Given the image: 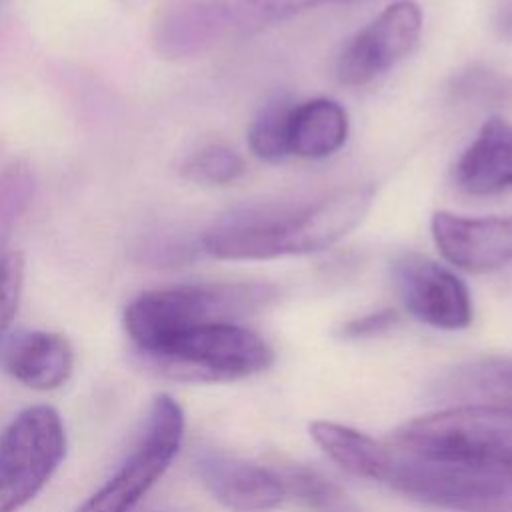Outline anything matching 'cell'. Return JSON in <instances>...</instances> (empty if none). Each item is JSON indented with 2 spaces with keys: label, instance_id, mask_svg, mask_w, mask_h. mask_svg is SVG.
Instances as JSON below:
<instances>
[{
  "label": "cell",
  "instance_id": "cell-1",
  "mask_svg": "<svg viewBox=\"0 0 512 512\" xmlns=\"http://www.w3.org/2000/svg\"><path fill=\"white\" fill-rule=\"evenodd\" d=\"M372 202V186H346L304 204L242 206L214 220L198 244L200 250L220 260L310 254L354 230Z\"/></svg>",
  "mask_w": 512,
  "mask_h": 512
},
{
  "label": "cell",
  "instance_id": "cell-2",
  "mask_svg": "<svg viewBox=\"0 0 512 512\" xmlns=\"http://www.w3.org/2000/svg\"><path fill=\"white\" fill-rule=\"evenodd\" d=\"M278 290L266 282H202L154 288L124 310V330L142 358L170 336L212 322H238L270 306Z\"/></svg>",
  "mask_w": 512,
  "mask_h": 512
},
{
  "label": "cell",
  "instance_id": "cell-3",
  "mask_svg": "<svg viewBox=\"0 0 512 512\" xmlns=\"http://www.w3.org/2000/svg\"><path fill=\"white\" fill-rule=\"evenodd\" d=\"M154 372L184 382H228L266 370L274 352L238 322H212L178 332L142 356Z\"/></svg>",
  "mask_w": 512,
  "mask_h": 512
},
{
  "label": "cell",
  "instance_id": "cell-4",
  "mask_svg": "<svg viewBox=\"0 0 512 512\" xmlns=\"http://www.w3.org/2000/svg\"><path fill=\"white\" fill-rule=\"evenodd\" d=\"M390 444L458 464L512 466V416L478 404H454L404 422Z\"/></svg>",
  "mask_w": 512,
  "mask_h": 512
},
{
  "label": "cell",
  "instance_id": "cell-5",
  "mask_svg": "<svg viewBox=\"0 0 512 512\" xmlns=\"http://www.w3.org/2000/svg\"><path fill=\"white\" fill-rule=\"evenodd\" d=\"M184 424L182 406L170 394H158L122 462L76 512H132L176 458Z\"/></svg>",
  "mask_w": 512,
  "mask_h": 512
},
{
  "label": "cell",
  "instance_id": "cell-6",
  "mask_svg": "<svg viewBox=\"0 0 512 512\" xmlns=\"http://www.w3.org/2000/svg\"><path fill=\"white\" fill-rule=\"evenodd\" d=\"M66 456V430L48 404L22 410L0 434V512L26 506Z\"/></svg>",
  "mask_w": 512,
  "mask_h": 512
},
{
  "label": "cell",
  "instance_id": "cell-7",
  "mask_svg": "<svg viewBox=\"0 0 512 512\" xmlns=\"http://www.w3.org/2000/svg\"><path fill=\"white\" fill-rule=\"evenodd\" d=\"M390 282L402 306L428 326L460 330L472 322L468 286L432 258L414 252L394 258Z\"/></svg>",
  "mask_w": 512,
  "mask_h": 512
},
{
  "label": "cell",
  "instance_id": "cell-8",
  "mask_svg": "<svg viewBox=\"0 0 512 512\" xmlns=\"http://www.w3.org/2000/svg\"><path fill=\"white\" fill-rule=\"evenodd\" d=\"M422 32V10L414 0L388 4L342 48L336 76L346 86H362L412 52Z\"/></svg>",
  "mask_w": 512,
  "mask_h": 512
},
{
  "label": "cell",
  "instance_id": "cell-9",
  "mask_svg": "<svg viewBox=\"0 0 512 512\" xmlns=\"http://www.w3.org/2000/svg\"><path fill=\"white\" fill-rule=\"evenodd\" d=\"M194 470L206 490L232 512H270L286 500L276 466L202 450L194 458Z\"/></svg>",
  "mask_w": 512,
  "mask_h": 512
},
{
  "label": "cell",
  "instance_id": "cell-10",
  "mask_svg": "<svg viewBox=\"0 0 512 512\" xmlns=\"http://www.w3.org/2000/svg\"><path fill=\"white\" fill-rule=\"evenodd\" d=\"M430 230L440 254L466 272H492L512 262V216L468 218L438 210Z\"/></svg>",
  "mask_w": 512,
  "mask_h": 512
},
{
  "label": "cell",
  "instance_id": "cell-11",
  "mask_svg": "<svg viewBox=\"0 0 512 512\" xmlns=\"http://www.w3.org/2000/svg\"><path fill=\"white\" fill-rule=\"evenodd\" d=\"M238 28L242 24L234 0H180L160 18L156 44L162 54L188 56Z\"/></svg>",
  "mask_w": 512,
  "mask_h": 512
},
{
  "label": "cell",
  "instance_id": "cell-12",
  "mask_svg": "<svg viewBox=\"0 0 512 512\" xmlns=\"http://www.w3.org/2000/svg\"><path fill=\"white\" fill-rule=\"evenodd\" d=\"M0 364L20 384L32 390L62 386L74 368L70 342L48 330H20L0 340Z\"/></svg>",
  "mask_w": 512,
  "mask_h": 512
},
{
  "label": "cell",
  "instance_id": "cell-13",
  "mask_svg": "<svg viewBox=\"0 0 512 512\" xmlns=\"http://www.w3.org/2000/svg\"><path fill=\"white\" fill-rule=\"evenodd\" d=\"M454 184L474 196H488L512 188V124L490 118L460 154Z\"/></svg>",
  "mask_w": 512,
  "mask_h": 512
},
{
  "label": "cell",
  "instance_id": "cell-14",
  "mask_svg": "<svg viewBox=\"0 0 512 512\" xmlns=\"http://www.w3.org/2000/svg\"><path fill=\"white\" fill-rule=\"evenodd\" d=\"M434 394L456 404H478L512 416V356H482L448 370Z\"/></svg>",
  "mask_w": 512,
  "mask_h": 512
},
{
  "label": "cell",
  "instance_id": "cell-15",
  "mask_svg": "<svg viewBox=\"0 0 512 512\" xmlns=\"http://www.w3.org/2000/svg\"><path fill=\"white\" fill-rule=\"evenodd\" d=\"M348 136V114L330 98L294 104L288 118V154L326 158L342 148Z\"/></svg>",
  "mask_w": 512,
  "mask_h": 512
},
{
  "label": "cell",
  "instance_id": "cell-16",
  "mask_svg": "<svg viewBox=\"0 0 512 512\" xmlns=\"http://www.w3.org/2000/svg\"><path fill=\"white\" fill-rule=\"evenodd\" d=\"M276 472L284 484L286 500H296L320 512H350L348 496L320 472L302 464H282Z\"/></svg>",
  "mask_w": 512,
  "mask_h": 512
},
{
  "label": "cell",
  "instance_id": "cell-17",
  "mask_svg": "<svg viewBox=\"0 0 512 512\" xmlns=\"http://www.w3.org/2000/svg\"><path fill=\"white\" fill-rule=\"evenodd\" d=\"M294 102L286 96L270 98L256 112L248 126V146L250 150L266 160L280 162L288 158V118Z\"/></svg>",
  "mask_w": 512,
  "mask_h": 512
},
{
  "label": "cell",
  "instance_id": "cell-18",
  "mask_svg": "<svg viewBox=\"0 0 512 512\" xmlns=\"http://www.w3.org/2000/svg\"><path fill=\"white\" fill-rule=\"evenodd\" d=\"M182 174L198 184L224 186L244 174V160L230 146L208 144L184 160Z\"/></svg>",
  "mask_w": 512,
  "mask_h": 512
},
{
  "label": "cell",
  "instance_id": "cell-19",
  "mask_svg": "<svg viewBox=\"0 0 512 512\" xmlns=\"http://www.w3.org/2000/svg\"><path fill=\"white\" fill-rule=\"evenodd\" d=\"M6 238L0 234V340L16 314L22 282H24V258L20 252L4 250Z\"/></svg>",
  "mask_w": 512,
  "mask_h": 512
},
{
  "label": "cell",
  "instance_id": "cell-20",
  "mask_svg": "<svg viewBox=\"0 0 512 512\" xmlns=\"http://www.w3.org/2000/svg\"><path fill=\"white\" fill-rule=\"evenodd\" d=\"M332 0H234L242 28L250 24H262L298 14L308 8H316Z\"/></svg>",
  "mask_w": 512,
  "mask_h": 512
},
{
  "label": "cell",
  "instance_id": "cell-21",
  "mask_svg": "<svg viewBox=\"0 0 512 512\" xmlns=\"http://www.w3.org/2000/svg\"><path fill=\"white\" fill-rule=\"evenodd\" d=\"M396 320H398V314L394 310H390V308L378 310V312H370L366 316H360V318H354V320L346 322L342 326V334L346 338L374 336V334H380V332L388 330Z\"/></svg>",
  "mask_w": 512,
  "mask_h": 512
}]
</instances>
